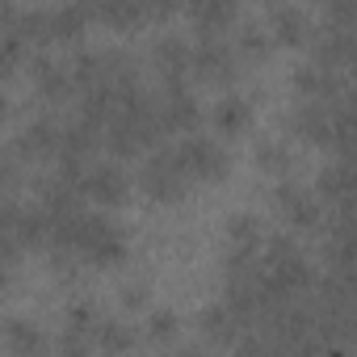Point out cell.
Listing matches in <instances>:
<instances>
[{"label":"cell","instance_id":"obj_31","mask_svg":"<svg viewBox=\"0 0 357 357\" xmlns=\"http://www.w3.org/2000/svg\"><path fill=\"white\" fill-rule=\"evenodd\" d=\"M17 257H22V248H17V240L5 231V227H0V265H5V269H13L17 265Z\"/></svg>","mask_w":357,"mask_h":357},{"label":"cell","instance_id":"obj_7","mask_svg":"<svg viewBox=\"0 0 357 357\" xmlns=\"http://www.w3.org/2000/svg\"><path fill=\"white\" fill-rule=\"evenodd\" d=\"M151 118H155L160 139H168V135H190L202 122V105H198V97H194L190 84H181V89H160V93H151Z\"/></svg>","mask_w":357,"mask_h":357},{"label":"cell","instance_id":"obj_11","mask_svg":"<svg viewBox=\"0 0 357 357\" xmlns=\"http://www.w3.org/2000/svg\"><path fill=\"white\" fill-rule=\"evenodd\" d=\"M151 68L160 76V89H181L190 84V38L181 34H160L151 47Z\"/></svg>","mask_w":357,"mask_h":357},{"label":"cell","instance_id":"obj_13","mask_svg":"<svg viewBox=\"0 0 357 357\" xmlns=\"http://www.w3.org/2000/svg\"><path fill=\"white\" fill-rule=\"evenodd\" d=\"M30 80H34L38 97L51 101V105H63V101L76 97L72 68H68V59H59V55H34V59H30Z\"/></svg>","mask_w":357,"mask_h":357},{"label":"cell","instance_id":"obj_2","mask_svg":"<svg viewBox=\"0 0 357 357\" xmlns=\"http://www.w3.org/2000/svg\"><path fill=\"white\" fill-rule=\"evenodd\" d=\"M286 126L303 143L344 151V143H349V97H336V101H298L286 114Z\"/></svg>","mask_w":357,"mask_h":357},{"label":"cell","instance_id":"obj_19","mask_svg":"<svg viewBox=\"0 0 357 357\" xmlns=\"http://www.w3.org/2000/svg\"><path fill=\"white\" fill-rule=\"evenodd\" d=\"M198 332H202L211 344H231V349H236V340H240L248 328H244V319H240L227 303H206L202 315H198Z\"/></svg>","mask_w":357,"mask_h":357},{"label":"cell","instance_id":"obj_17","mask_svg":"<svg viewBox=\"0 0 357 357\" xmlns=\"http://www.w3.org/2000/svg\"><path fill=\"white\" fill-rule=\"evenodd\" d=\"M223 236H227V257L223 261H248L265 244V223L257 215H231L227 227H223Z\"/></svg>","mask_w":357,"mask_h":357},{"label":"cell","instance_id":"obj_14","mask_svg":"<svg viewBox=\"0 0 357 357\" xmlns=\"http://www.w3.org/2000/svg\"><path fill=\"white\" fill-rule=\"evenodd\" d=\"M0 344H5L9 357H51V340L30 315H5L0 319Z\"/></svg>","mask_w":357,"mask_h":357},{"label":"cell","instance_id":"obj_8","mask_svg":"<svg viewBox=\"0 0 357 357\" xmlns=\"http://www.w3.org/2000/svg\"><path fill=\"white\" fill-rule=\"evenodd\" d=\"M59 151H63V118L59 114H43V118L26 122L13 143V155L30 160V164H59Z\"/></svg>","mask_w":357,"mask_h":357},{"label":"cell","instance_id":"obj_34","mask_svg":"<svg viewBox=\"0 0 357 357\" xmlns=\"http://www.w3.org/2000/svg\"><path fill=\"white\" fill-rule=\"evenodd\" d=\"M13 286V269H5V265H0V294H5Z\"/></svg>","mask_w":357,"mask_h":357},{"label":"cell","instance_id":"obj_26","mask_svg":"<svg viewBox=\"0 0 357 357\" xmlns=\"http://www.w3.org/2000/svg\"><path fill=\"white\" fill-rule=\"evenodd\" d=\"M143 336H147L151 344H172L176 336H181V315L168 311V307H155V311L147 315V324H143Z\"/></svg>","mask_w":357,"mask_h":357},{"label":"cell","instance_id":"obj_12","mask_svg":"<svg viewBox=\"0 0 357 357\" xmlns=\"http://www.w3.org/2000/svg\"><path fill=\"white\" fill-rule=\"evenodd\" d=\"M290 84H294L298 101H336V97H349V80H344V72H332V68L311 63V59L294 68Z\"/></svg>","mask_w":357,"mask_h":357},{"label":"cell","instance_id":"obj_30","mask_svg":"<svg viewBox=\"0 0 357 357\" xmlns=\"http://www.w3.org/2000/svg\"><path fill=\"white\" fill-rule=\"evenodd\" d=\"M13 181H17V155L9 147H0V194H5Z\"/></svg>","mask_w":357,"mask_h":357},{"label":"cell","instance_id":"obj_32","mask_svg":"<svg viewBox=\"0 0 357 357\" xmlns=\"http://www.w3.org/2000/svg\"><path fill=\"white\" fill-rule=\"evenodd\" d=\"M122 303H126L130 311H139V307L147 303V286H126V290H122Z\"/></svg>","mask_w":357,"mask_h":357},{"label":"cell","instance_id":"obj_24","mask_svg":"<svg viewBox=\"0 0 357 357\" xmlns=\"http://www.w3.org/2000/svg\"><path fill=\"white\" fill-rule=\"evenodd\" d=\"M257 168H265V172L282 176V181H290L294 168H298V155H294L290 143H282V139H261V143H257Z\"/></svg>","mask_w":357,"mask_h":357},{"label":"cell","instance_id":"obj_10","mask_svg":"<svg viewBox=\"0 0 357 357\" xmlns=\"http://www.w3.org/2000/svg\"><path fill=\"white\" fill-rule=\"evenodd\" d=\"M311 63H324L332 72H344L353 59V26H332V22H315L311 26Z\"/></svg>","mask_w":357,"mask_h":357},{"label":"cell","instance_id":"obj_23","mask_svg":"<svg viewBox=\"0 0 357 357\" xmlns=\"http://www.w3.org/2000/svg\"><path fill=\"white\" fill-rule=\"evenodd\" d=\"M311 194L319 198L324 211H328V206H332V211H344V194H349V168H344V160H332V164L319 168Z\"/></svg>","mask_w":357,"mask_h":357},{"label":"cell","instance_id":"obj_28","mask_svg":"<svg viewBox=\"0 0 357 357\" xmlns=\"http://www.w3.org/2000/svg\"><path fill=\"white\" fill-rule=\"evenodd\" d=\"M51 357H97V349H93V336L63 328L59 340H55V349H51Z\"/></svg>","mask_w":357,"mask_h":357},{"label":"cell","instance_id":"obj_18","mask_svg":"<svg viewBox=\"0 0 357 357\" xmlns=\"http://www.w3.org/2000/svg\"><path fill=\"white\" fill-rule=\"evenodd\" d=\"M139 340H143L139 328H135L130 319H122V315H101V324H97V332H93L97 357H126Z\"/></svg>","mask_w":357,"mask_h":357},{"label":"cell","instance_id":"obj_21","mask_svg":"<svg viewBox=\"0 0 357 357\" xmlns=\"http://www.w3.org/2000/svg\"><path fill=\"white\" fill-rule=\"evenodd\" d=\"M185 17L194 22L198 34H227L240 22V5L236 0H198L185 9Z\"/></svg>","mask_w":357,"mask_h":357},{"label":"cell","instance_id":"obj_15","mask_svg":"<svg viewBox=\"0 0 357 357\" xmlns=\"http://www.w3.org/2000/svg\"><path fill=\"white\" fill-rule=\"evenodd\" d=\"M311 26H315V17H311L303 5H273L269 17H265V30H269L273 47H278V43H282V47H303V43L311 38Z\"/></svg>","mask_w":357,"mask_h":357},{"label":"cell","instance_id":"obj_16","mask_svg":"<svg viewBox=\"0 0 357 357\" xmlns=\"http://www.w3.org/2000/svg\"><path fill=\"white\" fill-rule=\"evenodd\" d=\"M43 22H47V43H76L93 26V13L89 5H47Z\"/></svg>","mask_w":357,"mask_h":357},{"label":"cell","instance_id":"obj_33","mask_svg":"<svg viewBox=\"0 0 357 357\" xmlns=\"http://www.w3.org/2000/svg\"><path fill=\"white\" fill-rule=\"evenodd\" d=\"M164 357H211L206 349H168Z\"/></svg>","mask_w":357,"mask_h":357},{"label":"cell","instance_id":"obj_5","mask_svg":"<svg viewBox=\"0 0 357 357\" xmlns=\"http://www.w3.org/2000/svg\"><path fill=\"white\" fill-rule=\"evenodd\" d=\"M172 151H176V164H181V172L190 176V185L223 181V176L231 172V155H227V147H223L215 135L190 130V135H181V139L172 143Z\"/></svg>","mask_w":357,"mask_h":357},{"label":"cell","instance_id":"obj_6","mask_svg":"<svg viewBox=\"0 0 357 357\" xmlns=\"http://www.w3.org/2000/svg\"><path fill=\"white\" fill-rule=\"evenodd\" d=\"M190 76L202 84H219L227 89L240 76V55L231 47L227 34H198L190 43Z\"/></svg>","mask_w":357,"mask_h":357},{"label":"cell","instance_id":"obj_25","mask_svg":"<svg viewBox=\"0 0 357 357\" xmlns=\"http://www.w3.org/2000/svg\"><path fill=\"white\" fill-rule=\"evenodd\" d=\"M231 47H236L240 63L244 59H265L273 51V38H269V30L261 22H252V26H240V34H231Z\"/></svg>","mask_w":357,"mask_h":357},{"label":"cell","instance_id":"obj_9","mask_svg":"<svg viewBox=\"0 0 357 357\" xmlns=\"http://www.w3.org/2000/svg\"><path fill=\"white\" fill-rule=\"evenodd\" d=\"M273 206H278V215L294 227V231H319L324 227V206H319V198L303 185V181H278V190H273Z\"/></svg>","mask_w":357,"mask_h":357},{"label":"cell","instance_id":"obj_4","mask_svg":"<svg viewBox=\"0 0 357 357\" xmlns=\"http://www.w3.org/2000/svg\"><path fill=\"white\" fill-rule=\"evenodd\" d=\"M139 190H143L151 202H164V206L181 202V198L194 190V185H190V176L181 172V164H176L172 143H160V147H151V151L143 155V168H139Z\"/></svg>","mask_w":357,"mask_h":357},{"label":"cell","instance_id":"obj_35","mask_svg":"<svg viewBox=\"0 0 357 357\" xmlns=\"http://www.w3.org/2000/svg\"><path fill=\"white\" fill-rule=\"evenodd\" d=\"M5 114H9V97H5V93H0V118H5Z\"/></svg>","mask_w":357,"mask_h":357},{"label":"cell","instance_id":"obj_29","mask_svg":"<svg viewBox=\"0 0 357 357\" xmlns=\"http://www.w3.org/2000/svg\"><path fill=\"white\" fill-rule=\"evenodd\" d=\"M22 59H26V43H22L13 30L0 26V80H5L13 68H22Z\"/></svg>","mask_w":357,"mask_h":357},{"label":"cell","instance_id":"obj_22","mask_svg":"<svg viewBox=\"0 0 357 357\" xmlns=\"http://www.w3.org/2000/svg\"><path fill=\"white\" fill-rule=\"evenodd\" d=\"M89 13L93 22H105L109 30H135L151 22V5H143V0H105V5H93Z\"/></svg>","mask_w":357,"mask_h":357},{"label":"cell","instance_id":"obj_1","mask_svg":"<svg viewBox=\"0 0 357 357\" xmlns=\"http://www.w3.org/2000/svg\"><path fill=\"white\" fill-rule=\"evenodd\" d=\"M68 68H72L76 97L143 80V76H139V68H135V59H130L126 51H118V47H80V51H72V55H68Z\"/></svg>","mask_w":357,"mask_h":357},{"label":"cell","instance_id":"obj_20","mask_svg":"<svg viewBox=\"0 0 357 357\" xmlns=\"http://www.w3.org/2000/svg\"><path fill=\"white\" fill-rule=\"evenodd\" d=\"M211 126L223 135V139H236V135H244L248 126H252V101L248 97H240V93H219V101H215V109H211Z\"/></svg>","mask_w":357,"mask_h":357},{"label":"cell","instance_id":"obj_27","mask_svg":"<svg viewBox=\"0 0 357 357\" xmlns=\"http://www.w3.org/2000/svg\"><path fill=\"white\" fill-rule=\"evenodd\" d=\"M97 324H101V311H97V303H93V298H72V303H68L63 328H72V332H84V336H93V332H97Z\"/></svg>","mask_w":357,"mask_h":357},{"label":"cell","instance_id":"obj_3","mask_svg":"<svg viewBox=\"0 0 357 357\" xmlns=\"http://www.w3.org/2000/svg\"><path fill=\"white\" fill-rule=\"evenodd\" d=\"M55 172H63L76 185L80 202H93L97 211L122 206L130 198V172L118 160H89V164H55Z\"/></svg>","mask_w":357,"mask_h":357}]
</instances>
